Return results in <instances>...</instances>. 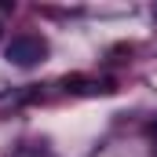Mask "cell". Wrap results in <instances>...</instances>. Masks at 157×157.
<instances>
[{
	"label": "cell",
	"instance_id": "6da1fadb",
	"mask_svg": "<svg viewBox=\"0 0 157 157\" xmlns=\"http://www.w3.org/2000/svg\"><path fill=\"white\" fill-rule=\"evenodd\" d=\"M4 59L11 66H22V70L40 66L48 59V40L40 37V33H18V37H11V44L4 48Z\"/></svg>",
	"mask_w": 157,
	"mask_h": 157
},
{
	"label": "cell",
	"instance_id": "7a4b0ae2",
	"mask_svg": "<svg viewBox=\"0 0 157 157\" xmlns=\"http://www.w3.org/2000/svg\"><path fill=\"white\" fill-rule=\"evenodd\" d=\"M146 135H154V139H157V117L150 121V124H146Z\"/></svg>",
	"mask_w": 157,
	"mask_h": 157
}]
</instances>
